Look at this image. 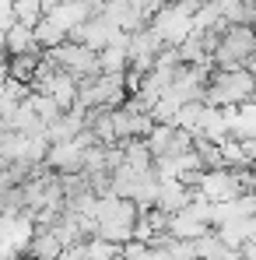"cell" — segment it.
<instances>
[{"instance_id": "6da1fadb", "label": "cell", "mask_w": 256, "mask_h": 260, "mask_svg": "<svg viewBox=\"0 0 256 260\" xmlns=\"http://www.w3.org/2000/svg\"><path fill=\"white\" fill-rule=\"evenodd\" d=\"M235 67H256V28L253 25H225L217 32L211 53V71H235Z\"/></svg>"}, {"instance_id": "7a4b0ae2", "label": "cell", "mask_w": 256, "mask_h": 260, "mask_svg": "<svg viewBox=\"0 0 256 260\" xmlns=\"http://www.w3.org/2000/svg\"><path fill=\"white\" fill-rule=\"evenodd\" d=\"M207 102L217 106V109H246V106H256V74L249 67L211 71Z\"/></svg>"}, {"instance_id": "3957f363", "label": "cell", "mask_w": 256, "mask_h": 260, "mask_svg": "<svg viewBox=\"0 0 256 260\" xmlns=\"http://www.w3.org/2000/svg\"><path fill=\"white\" fill-rule=\"evenodd\" d=\"M130 99L127 74H113V71H98L91 78L78 81V102L81 109H116Z\"/></svg>"}, {"instance_id": "277c9868", "label": "cell", "mask_w": 256, "mask_h": 260, "mask_svg": "<svg viewBox=\"0 0 256 260\" xmlns=\"http://www.w3.org/2000/svg\"><path fill=\"white\" fill-rule=\"evenodd\" d=\"M46 60H53V63H56L60 71H67L74 81H81V78H91V74H98V71H102L98 49H91V46L78 43V39H63L60 46L46 49Z\"/></svg>"}, {"instance_id": "5b68a950", "label": "cell", "mask_w": 256, "mask_h": 260, "mask_svg": "<svg viewBox=\"0 0 256 260\" xmlns=\"http://www.w3.org/2000/svg\"><path fill=\"white\" fill-rule=\"evenodd\" d=\"M165 0H105L98 11H105L123 32H140L155 21V14L162 11Z\"/></svg>"}, {"instance_id": "8992f818", "label": "cell", "mask_w": 256, "mask_h": 260, "mask_svg": "<svg viewBox=\"0 0 256 260\" xmlns=\"http://www.w3.org/2000/svg\"><path fill=\"white\" fill-rule=\"evenodd\" d=\"M123 36H127V32H123V28H120L105 11H95L88 21L78 25V32H74L70 39H78V43H85V46H91V49H98V53H102L105 46H113L116 39H123Z\"/></svg>"}, {"instance_id": "52a82bcc", "label": "cell", "mask_w": 256, "mask_h": 260, "mask_svg": "<svg viewBox=\"0 0 256 260\" xmlns=\"http://www.w3.org/2000/svg\"><path fill=\"white\" fill-rule=\"evenodd\" d=\"M197 201V186H190V183H182V179H162V190H158V211H165V215H175V211H182V208H190Z\"/></svg>"}, {"instance_id": "ba28073f", "label": "cell", "mask_w": 256, "mask_h": 260, "mask_svg": "<svg viewBox=\"0 0 256 260\" xmlns=\"http://www.w3.org/2000/svg\"><path fill=\"white\" fill-rule=\"evenodd\" d=\"M25 257L32 260H60L63 257V239L56 236V229H35L28 246H25Z\"/></svg>"}, {"instance_id": "9c48e42d", "label": "cell", "mask_w": 256, "mask_h": 260, "mask_svg": "<svg viewBox=\"0 0 256 260\" xmlns=\"http://www.w3.org/2000/svg\"><path fill=\"white\" fill-rule=\"evenodd\" d=\"M43 56H46L43 49H35V53H14V56H11V67H7V78L18 81V85H32V78H35Z\"/></svg>"}, {"instance_id": "30bf717a", "label": "cell", "mask_w": 256, "mask_h": 260, "mask_svg": "<svg viewBox=\"0 0 256 260\" xmlns=\"http://www.w3.org/2000/svg\"><path fill=\"white\" fill-rule=\"evenodd\" d=\"M190 243H193L197 260H228V257H232V246L217 236V229L204 232V236H197V239H190Z\"/></svg>"}, {"instance_id": "8fae6325", "label": "cell", "mask_w": 256, "mask_h": 260, "mask_svg": "<svg viewBox=\"0 0 256 260\" xmlns=\"http://www.w3.org/2000/svg\"><path fill=\"white\" fill-rule=\"evenodd\" d=\"M4 49H7L11 56H14V53H35V49H39V43H35V28H32V25L14 21V25H11V32H7Z\"/></svg>"}, {"instance_id": "7c38bea8", "label": "cell", "mask_w": 256, "mask_h": 260, "mask_svg": "<svg viewBox=\"0 0 256 260\" xmlns=\"http://www.w3.org/2000/svg\"><path fill=\"white\" fill-rule=\"evenodd\" d=\"M7 67H11V53L0 46V78H7Z\"/></svg>"}, {"instance_id": "4fadbf2b", "label": "cell", "mask_w": 256, "mask_h": 260, "mask_svg": "<svg viewBox=\"0 0 256 260\" xmlns=\"http://www.w3.org/2000/svg\"><path fill=\"white\" fill-rule=\"evenodd\" d=\"M249 25H253V28H256V7H253V18H249Z\"/></svg>"}, {"instance_id": "5bb4252c", "label": "cell", "mask_w": 256, "mask_h": 260, "mask_svg": "<svg viewBox=\"0 0 256 260\" xmlns=\"http://www.w3.org/2000/svg\"><path fill=\"white\" fill-rule=\"evenodd\" d=\"M249 193H253V197H256V179H253V186H249Z\"/></svg>"}]
</instances>
